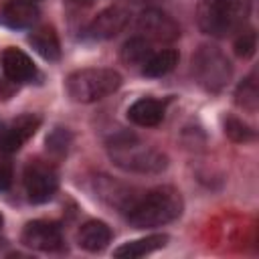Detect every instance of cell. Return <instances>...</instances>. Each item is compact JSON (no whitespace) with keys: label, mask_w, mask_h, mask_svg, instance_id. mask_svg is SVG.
<instances>
[{"label":"cell","mask_w":259,"mask_h":259,"mask_svg":"<svg viewBox=\"0 0 259 259\" xmlns=\"http://www.w3.org/2000/svg\"><path fill=\"white\" fill-rule=\"evenodd\" d=\"M184 200L174 186H156L140 196L125 208V217L136 229H156L176 221L182 214Z\"/></svg>","instance_id":"6da1fadb"},{"label":"cell","mask_w":259,"mask_h":259,"mask_svg":"<svg viewBox=\"0 0 259 259\" xmlns=\"http://www.w3.org/2000/svg\"><path fill=\"white\" fill-rule=\"evenodd\" d=\"M253 0H200L196 8L198 28L214 38H227L239 32L249 14Z\"/></svg>","instance_id":"7a4b0ae2"},{"label":"cell","mask_w":259,"mask_h":259,"mask_svg":"<svg viewBox=\"0 0 259 259\" xmlns=\"http://www.w3.org/2000/svg\"><path fill=\"white\" fill-rule=\"evenodd\" d=\"M107 154L109 160L125 170V172H136V174H160L168 166L166 154H162L156 148L144 146L134 134L121 132L113 136L107 142Z\"/></svg>","instance_id":"3957f363"},{"label":"cell","mask_w":259,"mask_h":259,"mask_svg":"<svg viewBox=\"0 0 259 259\" xmlns=\"http://www.w3.org/2000/svg\"><path fill=\"white\" fill-rule=\"evenodd\" d=\"M121 75L109 67L77 69L65 79L67 95L75 103H95L113 95L121 87Z\"/></svg>","instance_id":"277c9868"},{"label":"cell","mask_w":259,"mask_h":259,"mask_svg":"<svg viewBox=\"0 0 259 259\" xmlns=\"http://www.w3.org/2000/svg\"><path fill=\"white\" fill-rule=\"evenodd\" d=\"M192 75L204 91L219 93L229 85L233 77V65L219 47L200 45L192 55Z\"/></svg>","instance_id":"5b68a950"},{"label":"cell","mask_w":259,"mask_h":259,"mask_svg":"<svg viewBox=\"0 0 259 259\" xmlns=\"http://www.w3.org/2000/svg\"><path fill=\"white\" fill-rule=\"evenodd\" d=\"M24 190L32 204L49 202L59 188V172L53 164L42 160H30L24 168Z\"/></svg>","instance_id":"8992f818"},{"label":"cell","mask_w":259,"mask_h":259,"mask_svg":"<svg viewBox=\"0 0 259 259\" xmlns=\"http://www.w3.org/2000/svg\"><path fill=\"white\" fill-rule=\"evenodd\" d=\"M136 28H138L140 36H144L150 42L170 45V42L178 40V36H180L178 22L168 12H164L160 8H146L144 12H140Z\"/></svg>","instance_id":"52a82bcc"},{"label":"cell","mask_w":259,"mask_h":259,"mask_svg":"<svg viewBox=\"0 0 259 259\" xmlns=\"http://www.w3.org/2000/svg\"><path fill=\"white\" fill-rule=\"evenodd\" d=\"M20 239L26 247L36 249V251H45V253L61 251L63 245H65L61 227L57 223H51V221H30V223H26L24 229H22Z\"/></svg>","instance_id":"ba28073f"},{"label":"cell","mask_w":259,"mask_h":259,"mask_svg":"<svg viewBox=\"0 0 259 259\" xmlns=\"http://www.w3.org/2000/svg\"><path fill=\"white\" fill-rule=\"evenodd\" d=\"M130 22V10L123 6H107L85 28V34L93 40H109L117 36Z\"/></svg>","instance_id":"9c48e42d"},{"label":"cell","mask_w":259,"mask_h":259,"mask_svg":"<svg viewBox=\"0 0 259 259\" xmlns=\"http://www.w3.org/2000/svg\"><path fill=\"white\" fill-rule=\"evenodd\" d=\"M0 65H2L6 79L12 83H26V81L34 79V75H36V67H34L32 59L24 51L14 49V47H8L2 51Z\"/></svg>","instance_id":"30bf717a"},{"label":"cell","mask_w":259,"mask_h":259,"mask_svg":"<svg viewBox=\"0 0 259 259\" xmlns=\"http://www.w3.org/2000/svg\"><path fill=\"white\" fill-rule=\"evenodd\" d=\"M0 20L10 28H28L38 20V6L32 0H4Z\"/></svg>","instance_id":"8fae6325"},{"label":"cell","mask_w":259,"mask_h":259,"mask_svg":"<svg viewBox=\"0 0 259 259\" xmlns=\"http://www.w3.org/2000/svg\"><path fill=\"white\" fill-rule=\"evenodd\" d=\"M127 119L140 127H154L164 119V103L152 97H142L130 105Z\"/></svg>","instance_id":"7c38bea8"},{"label":"cell","mask_w":259,"mask_h":259,"mask_svg":"<svg viewBox=\"0 0 259 259\" xmlns=\"http://www.w3.org/2000/svg\"><path fill=\"white\" fill-rule=\"evenodd\" d=\"M111 241V229L103 221H87L81 225L77 233V243L81 249L89 253H99L103 251Z\"/></svg>","instance_id":"4fadbf2b"},{"label":"cell","mask_w":259,"mask_h":259,"mask_svg":"<svg viewBox=\"0 0 259 259\" xmlns=\"http://www.w3.org/2000/svg\"><path fill=\"white\" fill-rule=\"evenodd\" d=\"M28 42L45 61H59L61 59V42H59V36H57L53 26L42 24V26L32 28L28 34Z\"/></svg>","instance_id":"5bb4252c"},{"label":"cell","mask_w":259,"mask_h":259,"mask_svg":"<svg viewBox=\"0 0 259 259\" xmlns=\"http://www.w3.org/2000/svg\"><path fill=\"white\" fill-rule=\"evenodd\" d=\"M168 243V235H148L144 239H136V241H127L123 245H119L113 251V257L117 259H138L144 255H150L158 249H162Z\"/></svg>","instance_id":"9a60e30c"},{"label":"cell","mask_w":259,"mask_h":259,"mask_svg":"<svg viewBox=\"0 0 259 259\" xmlns=\"http://www.w3.org/2000/svg\"><path fill=\"white\" fill-rule=\"evenodd\" d=\"M178 51L174 49H162L148 57V61L142 65V73L146 77H164L178 65Z\"/></svg>","instance_id":"2e32d148"},{"label":"cell","mask_w":259,"mask_h":259,"mask_svg":"<svg viewBox=\"0 0 259 259\" xmlns=\"http://www.w3.org/2000/svg\"><path fill=\"white\" fill-rule=\"evenodd\" d=\"M154 53L152 49V42L146 40L144 36H132L127 38L121 49H119V59L125 63V65H132V67H142L148 57Z\"/></svg>","instance_id":"e0dca14e"},{"label":"cell","mask_w":259,"mask_h":259,"mask_svg":"<svg viewBox=\"0 0 259 259\" xmlns=\"http://www.w3.org/2000/svg\"><path fill=\"white\" fill-rule=\"evenodd\" d=\"M235 103L249 111V113H255L257 111V105H259V89H257V81H255V73H251L249 77H245L237 89H235Z\"/></svg>","instance_id":"ac0fdd59"},{"label":"cell","mask_w":259,"mask_h":259,"mask_svg":"<svg viewBox=\"0 0 259 259\" xmlns=\"http://www.w3.org/2000/svg\"><path fill=\"white\" fill-rule=\"evenodd\" d=\"M235 40H233V51L237 57L241 59H251L257 51V32L253 28H241L239 32H235Z\"/></svg>","instance_id":"d6986e66"},{"label":"cell","mask_w":259,"mask_h":259,"mask_svg":"<svg viewBox=\"0 0 259 259\" xmlns=\"http://www.w3.org/2000/svg\"><path fill=\"white\" fill-rule=\"evenodd\" d=\"M71 140H73V136H71V132L67 127H55L47 136V150L53 156H65L69 152Z\"/></svg>","instance_id":"ffe728a7"},{"label":"cell","mask_w":259,"mask_h":259,"mask_svg":"<svg viewBox=\"0 0 259 259\" xmlns=\"http://www.w3.org/2000/svg\"><path fill=\"white\" fill-rule=\"evenodd\" d=\"M225 134H227L229 140H233L237 144H245V142H251L255 138V132L237 117H227L225 119Z\"/></svg>","instance_id":"44dd1931"},{"label":"cell","mask_w":259,"mask_h":259,"mask_svg":"<svg viewBox=\"0 0 259 259\" xmlns=\"http://www.w3.org/2000/svg\"><path fill=\"white\" fill-rule=\"evenodd\" d=\"M24 140L12 127V123H0V154H14L22 148Z\"/></svg>","instance_id":"7402d4cb"},{"label":"cell","mask_w":259,"mask_h":259,"mask_svg":"<svg viewBox=\"0 0 259 259\" xmlns=\"http://www.w3.org/2000/svg\"><path fill=\"white\" fill-rule=\"evenodd\" d=\"M14 180V166L8 158V154H0V192L8 190Z\"/></svg>","instance_id":"603a6c76"},{"label":"cell","mask_w":259,"mask_h":259,"mask_svg":"<svg viewBox=\"0 0 259 259\" xmlns=\"http://www.w3.org/2000/svg\"><path fill=\"white\" fill-rule=\"evenodd\" d=\"M67 4H73V6H89V4H93L95 0H65Z\"/></svg>","instance_id":"cb8c5ba5"},{"label":"cell","mask_w":259,"mask_h":259,"mask_svg":"<svg viewBox=\"0 0 259 259\" xmlns=\"http://www.w3.org/2000/svg\"><path fill=\"white\" fill-rule=\"evenodd\" d=\"M2 223H4V217H2V212H0V227H2Z\"/></svg>","instance_id":"d4e9b609"},{"label":"cell","mask_w":259,"mask_h":259,"mask_svg":"<svg viewBox=\"0 0 259 259\" xmlns=\"http://www.w3.org/2000/svg\"><path fill=\"white\" fill-rule=\"evenodd\" d=\"M32 2H36V0H32Z\"/></svg>","instance_id":"484cf974"}]
</instances>
